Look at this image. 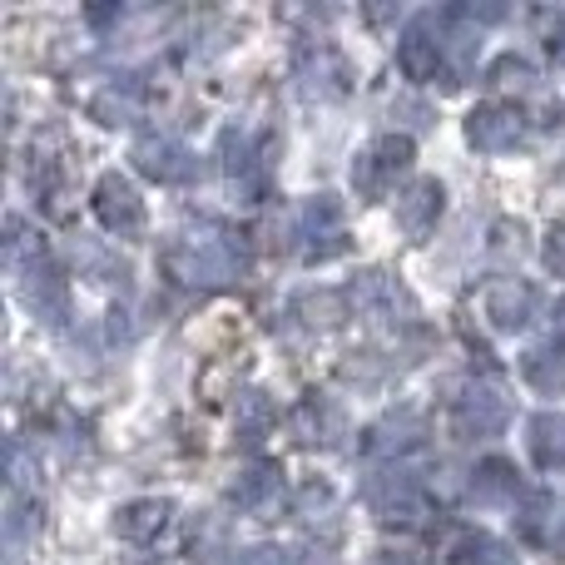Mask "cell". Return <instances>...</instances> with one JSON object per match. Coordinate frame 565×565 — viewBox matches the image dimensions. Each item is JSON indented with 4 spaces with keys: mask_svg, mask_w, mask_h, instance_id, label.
Listing matches in <instances>:
<instances>
[{
    "mask_svg": "<svg viewBox=\"0 0 565 565\" xmlns=\"http://www.w3.org/2000/svg\"><path fill=\"white\" fill-rule=\"evenodd\" d=\"M169 274L179 282H199V288H218V282L244 278L248 248L238 234H214V238H184L169 248Z\"/></svg>",
    "mask_w": 565,
    "mask_h": 565,
    "instance_id": "obj_1",
    "label": "cell"
},
{
    "mask_svg": "<svg viewBox=\"0 0 565 565\" xmlns=\"http://www.w3.org/2000/svg\"><path fill=\"white\" fill-rule=\"evenodd\" d=\"M412 169V139L407 135H382L352 164V184L362 199H387L397 189V179Z\"/></svg>",
    "mask_w": 565,
    "mask_h": 565,
    "instance_id": "obj_2",
    "label": "cell"
},
{
    "mask_svg": "<svg viewBox=\"0 0 565 565\" xmlns=\"http://www.w3.org/2000/svg\"><path fill=\"white\" fill-rule=\"evenodd\" d=\"M362 501H367V511L377 521H387V526H417V521L427 516V491H422L417 477H407V471H377V477H367Z\"/></svg>",
    "mask_w": 565,
    "mask_h": 565,
    "instance_id": "obj_3",
    "label": "cell"
},
{
    "mask_svg": "<svg viewBox=\"0 0 565 565\" xmlns=\"http://www.w3.org/2000/svg\"><path fill=\"white\" fill-rule=\"evenodd\" d=\"M20 302H25L40 322H50V328H60V322L70 318V282L50 264V254H40L35 264L20 268Z\"/></svg>",
    "mask_w": 565,
    "mask_h": 565,
    "instance_id": "obj_4",
    "label": "cell"
},
{
    "mask_svg": "<svg viewBox=\"0 0 565 565\" xmlns=\"http://www.w3.org/2000/svg\"><path fill=\"white\" fill-rule=\"evenodd\" d=\"M397 65L407 79H437L447 70V35L437 15H417L397 40Z\"/></svg>",
    "mask_w": 565,
    "mask_h": 565,
    "instance_id": "obj_5",
    "label": "cell"
},
{
    "mask_svg": "<svg viewBox=\"0 0 565 565\" xmlns=\"http://www.w3.org/2000/svg\"><path fill=\"white\" fill-rule=\"evenodd\" d=\"M348 302L367 322H407L412 312H417V298H412L392 274H382V268H372V274H362L358 282H352Z\"/></svg>",
    "mask_w": 565,
    "mask_h": 565,
    "instance_id": "obj_6",
    "label": "cell"
},
{
    "mask_svg": "<svg viewBox=\"0 0 565 565\" xmlns=\"http://www.w3.org/2000/svg\"><path fill=\"white\" fill-rule=\"evenodd\" d=\"M135 169L154 184H194L199 179V154L169 135H145L135 145Z\"/></svg>",
    "mask_w": 565,
    "mask_h": 565,
    "instance_id": "obj_7",
    "label": "cell"
},
{
    "mask_svg": "<svg viewBox=\"0 0 565 565\" xmlns=\"http://www.w3.org/2000/svg\"><path fill=\"white\" fill-rule=\"evenodd\" d=\"M541 312V292L521 278H497L487 292H481V318L497 332H521L531 328Z\"/></svg>",
    "mask_w": 565,
    "mask_h": 565,
    "instance_id": "obj_8",
    "label": "cell"
},
{
    "mask_svg": "<svg viewBox=\"0 0 565 565\" xmlns=\"http://www.w3.org/2000/svg\"><path fill=\"white\" fill-rule=\"evenodd\" d=\"M467 139L481 154H507V149H516L521 139H526V115H521L516 105H501V99L477 105L467 115Z\"/></svg>",
    "mask_w": 565,
    "mask_h": 565,
    "instance_id": "obj_9",
    "label": "cell"
},
{
    "mask_svg": "<svg viewBox=\"0 0 565 565\" xmlns=\"http://www.w3.org/2000/svg\"><path fill=\"white\" fill-rule=\"evenodd\" d=\"M507 427V402L497 397L491 387H461L457 397H451V431H457L461 441H477V437H497V431Z\"/></svg>",
    "mask_w": 565,
    "mask_h": 565,
    "instance_id": "obj_10",
    "label": "cell"
},
{
    "mask_svg": "<svg viewBox=\"0 0 565 565\" xmlns=\"http://www.w3.org/2000/svg\"><path fill=\"white\" fill-rule=\"evenodd\" d=\"M298 238H302V254H308V264H328V258H338L342 248H348V238H342L338 199H332V194L312 199V204L302 209V218H298Z\"/></svg>",
    "mask_w": 565,
    "mask_h": 565,
    "instance_id": "obj_11",
    "label": "cell"
},
{
    "mask_svg": "<svg viewBox=\"0 0 565 565\" xmlns=\"http://www.w3.org/2000/svg\"><path fill=\"white\" fill-rule=\"evenodd\" d=\"M95 214L99 224L109 228V234H139L145 228V199H139V189L129 184L125 174H99L95 184Z\"/></svg>",
    "mask_w": 565,
    "mask_h": 565,
    "instance_id": "obj_12",
    "label": "cell"
},
{
    "mask_svg": "<svg viewBox=\"0 0 565 565\" xmlns=\"http://www.w3.org/2000/svg\"><path fill=\"white\" fill-rule=\"evenodd\" d=\"M292 79H298L302 99H338L342 89H348V60H342L332 45H312L298 55Z\"/></svg>",
    "mask_w": 565,
    "mask_h": 565,
    "instance_id": "obj_13",
    "label": "cell"
},
{
    "mask_svg": "<svg viewBox=\"0 0 565 565\" xmlns=\"http://www.w3.org/2000/svg\"><path fill=\"white\" fill-rule=\"evenodd\" d=\"M441 199L447 194H441L437 179H417V184H407L397 194V228L407 238H427L441 218Z\"/></svg>",
    "mask_w": 565,
    "mask_h": 565,
    "instance_id": "obj_14",
    "label": "cell"
},
{
    "mask_svg": "<svg viewBox=\"0 0 565 565\" xmlns=\"http://www.w3.org/2000/svg\"><path fill=\"white\" fill-rule=\"evenodd\" d=\"M169 516H174V501H164V497L125 501V507L115 511V536L129 541V546H145V541H154L159 531L169 526Z\"/></svg>",
    "mask_w": 565,
    "mask_h": 565,
    "instance_id": "obj_15",
    "label": "cell"
},
{
    "mask_svg": "<svg viewBox=\"0 0 565 565\" xmlns=\"http://www.w3.org/2000/svg\"><path fill=\"white\" fill-rule=\"evenodd\" d=\"M422 437H427V422H422V412L402 407V412H387V417H382L377 427L367 431V451H372V457H392V451H412Z\"/></svg>",
    "mask_w": 565,
    "mask_h": 565,
    "instance_id": "obj_16",
    "label": "cell"
},
{
    "mask_svg": "<svg viewBox=\"0 0 565 565\" xmlns=\"http://www.w3.org/2000/svg\"><path fill=\"white\" fill-rule=\"evenodd\" d=\"M278 491H282V471L278 467H268V461H258V467H244L234 477V487H228V501H234L238 511H268L278 501Z\"/></svg>",
    "mask_w": 565,
    "mask_h": 565,
    "instance_id": "obj_17",
    "label": "cell"
},
{
    "mask_svg": "<svg viewBox=\"0 0 565 565\" xmlns=\"http://www.w3.org/2000/svg\"><path fill=\"white\" fill-rule=\"evenodd\" d=\"M526 447L541 471H561L565 467V412H536L526 427Z\"/></svg>",
    "mask_w": 565,
    "mask_h": 565,
    "instance_id": "obj_18",
    "label": "cell"
},
{
    "mask_svg": "<svg viewBox=\"0 0 565 565\" xmlns=\"http://www.w3.org/2000/svg\"><path fill=\"white\" fill-rule=\"evenodd\" d=\"M40 526H45V507L10 491V507H6V551H25L30 541L40 536Z\"/></svg>",
    "mask_w": 565,
    "mask_h": 565,
    "instance_id": "obj_19",
    "label": "cell"
},
{
    "mask_svg": "<svg viewBox=\"0 0 565 565\" xmlns=\"http://www.w3.org/2000/svg\"><path fill=\"white\" fill-rule=\"evenodd\" d=\"M218 154H224V174L234 179V184H248V179L258 174V149H254V135L248 129H224V139H218Z\"/></svg>",
    "mask_w": 565,
    "mask_h": 565,
    "instance_id": "obj_20",
    "label": "cell"
},
{
    "mask_svg": "<svg viewBox=\"0 0 565 565\" xmlns=\"http://www.w3.org/2000/svg\"><path fill=\"white\" fill-rule=\"evenodd\" d=\"M471 491H477V501H516L521 497V477L511 461L491 457L477 467V481H471Z\"/></svg>",
    "mask_w": 565,
    "mask_h": 565,
    "instance_id": "obj_21",
    "label": "cell"
},
{
    "mask_svg": "<svg viewBox=\"0 0 565 565\" xmlns=\"http://www.w3.org/2000/svg\"><path fill=\"white\" fill-rule=\"evenodd\" d=\"M274 402H268V392H244L238 397V437L254 447V441H264V431L274 427Z\"/></svg>",
    "mask_w": 565,
    "mask_h": 565,
    "instance_id": "obj_22",
    "label": "cell"
},
{
    "mask_svg": "<svg viewBox=\"0 0 565 565\" xmlns=\"http://www.w3.org/2000/svg\"><path fill=\"white\" fill-rule=\"evenodd\" d=\"M521 372H526L536 387L556 392V387H565V352H561V348H536V352H526Z\"/></svg>",
    "mask_w": 565,
    "mask_h": 565,
    "instance_id": "obj_23",
    "label": "cell"
},
{
    "mask_svg": "<svg viewBox=\"0 0 565 565\" xmlns=\"http://www.w3.org/2000/svg\"><path fill=\"white\" fill-rule=\"evenodd\" d=\"M451 565H516L511 551L491 536H461L457 551H451Z\"/></svg>",
    "mask_w": 565,
    "mask_h": 565,
    "instance_id": "obj_24",
    "label": "cell"
},
{
    "mask_svg": "<svg viewBox=\"0 0 565 565\" xmlns=\"http://www.w3.org/2000/svg\"><path fill=\"white\" fill-rule=\"evenodd\" d=\"M342 302H348V298H342V292H328V288H322V292H302L298 312H308L312 328H332V322H342Z\"/></svg>",
    "mask_w": 565,
    "mask_h": 565,
    "instance_id": "obj_25",
    "label": "cell"
},
{
    "mask_svg": "<svg viewBox=\"0 0 565 565\" xmlns=\"http://www.w3.org/2000/svg\"><path fill=\"white\" fill-rule=\"evenodd\" d=\"M135 109H139L135 89H125V95H119V85H109L105 95L95 99V115L105 119V125H129V119H135Z\"/></svg>",
    "mask_w": 565,
    "mask_h": 565,
    "instance_id": "obj_26",
    "label": "cell"
},
{
    "mask_svg": "<svg viewBox=\"0 0 565 565\" xmlns=\"http://www.w3.org/2000/svg\"><path fill=\"white\" fill-rule=\"evenodd\" d=\"M6 471H10V491H15V497H25V487L35 481V461H30L25 441H10V451H6Z\"/></svg>",
    "mask_w": 565,
    "mask_h": 565,
    "instance_id": "obj_27",
    "label": "cell"
},
{
    "mask_svg": "<svg viewBox=\"0 0 565 565\" xmlns=\"http://www.w3.org/2000/svg\"><path fill=\"white\" fill-rule=\"evenodd\" d=\"M491 79H497V85H526V79H531V65H526V60H516V55H507V60H497Z\"/></svg>",
    "mask_w": 565,
    "mask_h": 565,
    "instance_id": "obj_28",
    "label": "cell"
},
{
    "mask_svg": "<svg viewBox=\"0 0 565 565\" xmlns=\"http://www.w3.org/2000/svg\"><path fill=\"white\" fill-rule=\"evenodd\" d=\"M238 565H298V556H292V551H278V546H254L238 556Z\"/></svg>",
    "mask_w": 565,
    "mask_h": 565,
    "instance_id": "obj_29",
    "label": "cell"
},
{
    "mask_svg": "<svg viewBox=\"0 0 565 565\" xmlns=\"http://www.w3.org/2000/svg\"><path fill=\"white\" fill-rule=\"evenodd\" d=\"M546 268L565 278V224H556V228L546 234Z\"/></svg>",
    "mask_w": 565,
    "mask_h": 565,
    "instance_id": "obj_30",
    "label": "cell"
},
{
    "mask_svg": "<svg viewBox=\"0 0 565 565\" xmlns=\"http://www.w3.org/2000/svg\"><path fill=\"white\" fill-rule=\"evenodd\" d=\"M377 565H427V561L412 556V551H387V556H377Z\"/></svg>",
    "mask_w": 565,
    "mask_h": 565,
    "instance_id": "obj_31",
    "label": "cell"
},
{
    "mask_svg": "<svg viewBox=\"0 0 565 565\" xmlns=\"http://www.w3.org/2000/svg\"><path fill=\"white\" fill-rule=\"evenodd\" d=\"M551 55H556V60H565V25L556 30V35H551Z\"/></svg>",
    "mask_w": 565,
    "mask_h": 565,
    "instance_id": "obj_32",
    "label": "cell"
},
{
    "mask_svg": "<svg viewBox=\"0 0 565 565\" xmlns=\"http://www.w3.org/2000/svg\"><path fill=\"white\" fill-rule=\"evenodd\" d=\"M556 318H561V332H565V302H556Z\"/></svg>",
    "mask_w": 565,
    "mask_h": 565,
    "instance_id": "obj_33",
    "label": "cell"
}]
</instances>
